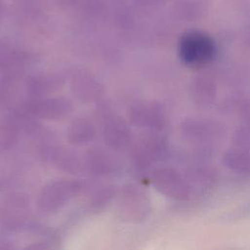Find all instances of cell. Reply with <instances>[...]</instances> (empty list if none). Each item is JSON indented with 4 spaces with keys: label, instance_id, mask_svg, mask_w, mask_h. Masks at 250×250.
I'll return each instance as SVG.
<instances>
[{
    "label": "cell",
    "instance_id": "obj_1",
    "mask_svg": "<svg viewBox=\"0 0 250 250\" xmlns=\"http://www.w3.org/2000/svg\"><path fill=\"white\" fill-rule=\"evenodd\" d=\"M186 43V49L182 50V53L185 52L188 61L204 60L210 54L211 46L202 37H189Z\"/></svg>",
    "mask_w": 250,
    "mask_h": 250
}]
</instances>
